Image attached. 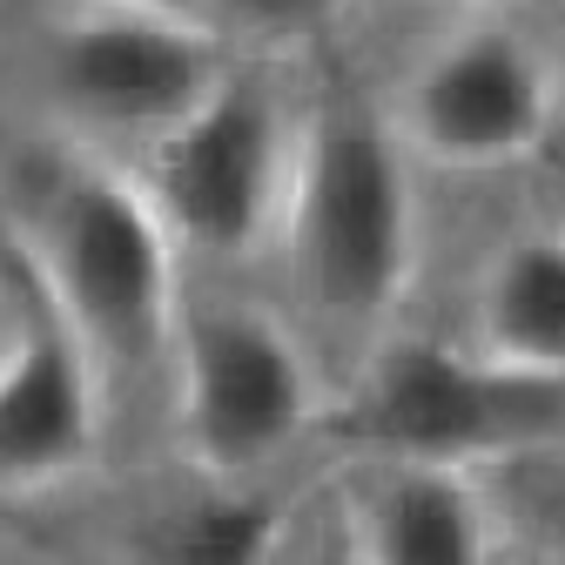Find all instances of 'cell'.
Instances as JSON below:
<instances>
[{
  "mask_svg": "<svg viewBox=\"0 0 565 565\" xmlns=\"http://www.w3.org/2000/svg\"><path fill=\"white\" fill-rule=\"evenodd\" d=\"M21 216L34 290L82 343L102 397L149 377L175 343V243L149 195L108 169L61 162L34 175Z\"/></svg>",
  "mask_w": 565,
  "mask_h": 565,
  "instance_id": "1",
  "label": "cell"
},
{
  "mask_svg": "<svg viewBox=\"0 0 565 565\" xmlns=\"http://www.w3.org/2000/svg\"><path fill=\"white\" fill-rule=\"evenodd\" d=\"M282 230L297 297L317 310V323L358 337L397 310L417 249V209L404 149L371 108L337 102L310 121L303 162L282 189Z\"/></svg>",
  "mask_w": 565,
  "mask_h": 565,
  "instance_id": "2",
  "label": "cell"
},
{
  "mask_svg": "<svg viewBox=\"0 0 565 565\" xmlns=\"http://www.w3.org/2000/svg\"><path fill=\"white\" fill-rule=\"evenodd\" d=\"M182 451L209 484L269 471L317 417L310 350L256 303H202L175 323Z\"/></svg>",
  "mask_w": 565,
  "mask_h": 565,
  "instance_id": "3",
  "label": "cell"
},
{
  "mask_svg": "<svg viewBox=\"0 0 565 565\" xmlns=\"http://www.w3.org/2000/svg\"><path fill=\"white\" fill-rule=\"evenodd\" d=\"M558 411H565V391L552 384H525L478 358H458L445 343L404 337L377 350L364 371L358 438L384 465L471 471L512 451H539Z\"/></svg>",
  "mask_w": 565,
  "mask_h": 565,
  "instance_id": "4",
  "label": "cell"
},
{
  "mask_svg": "<svg viewBox=\"0 0 565 565\" xmlns=\"http://www.w3.org/2000/svg\"><path fill=\"white\" fill-rule=\"evenodd\" d=\"M282 108L256 75H223L149 149V209L169 243L236 256L282 209Z\"/></svg>",
  "mask_w": 565,
  "mask_h": 565,
  "instance_id": "5",
  "label": "cell"
},
{
  "mask_svg": "<svg viewBox=\"0 0 565 565\" xmlns=\"http://www.w3.org/2000/svg\"><path fill=\"white\" fill-rule=\"evenodd\" d=\"M404 141L445 169H512L552 128V75L525 34L465 28L404 82Z\"/></svg>",
  "mask_w": 565,
  "mask_h": 565,
  "instance_id": "6",
  "label": "cell"
},
{
  "mask_svg": "<svg viewBox=\"0 0 565 565\" xmlns=\"http://www.w3.org/2000/svg\"><path fill=\"white\" fill-rule=\"evenodd\" d=\"M223 75V47L189 14L95 8L54 34V95L121 135H169Z\"/></svg>",
  "mask_w": 565,
  "mask_h": 565,
  "instance_id": "7",
  "label": "cell"
},
{
  "mask_svg": "<svg viewBox=\"0 0 565 565\" xmlns=\"http://www.w3.org/2000/svg\"><path fill=\"white\" fill-rule=\"evenodd\" d=\"M102 404L82 343L34 290L0 350V491L75 478L102 445Z\"/></svg>",
  "mask_w": 565,
  "mask_h": 565,
  "instance_id": "8",
  "label": "cell"
},
{
  "mask_svg": "<svg viewBox=\"0 0 565 565\" xmlns=\"http://www.w3.org/2000/svg\"><path fill=\"white\" fill-rule=\"evenodd\" d=\"M343 505L364 565H491V505L465 471L377 465Z\"/></svg>",
  "mask_w": 565,
  "mask_h": 565,
  "instance_id": "9",
  "label": "cell"
},
{
  "mask_svg": "<svg viewBox=\"0 0 565 565\" xmlns=\"http://www.w3.org/2000/svg\"><path fill=\"white\" fill-rule=\"evenodd\" d=\"M478 364L565 391V236L525 230L478 282Z\"/></svg>",
  "mask_w": 565,
  "mask_h": 565,
  "instance_id": "10",
  "label": "cell"
},
{
  "mask_svg": "<svg viewBox=\"0 0 565 565\" xmlns=\"http://www.w3.org/2000/svg\"><path fill=\"white\" fill-rule=\"evenodd\" d=\"M290 545L276 505L249 499L236 484H209L195 499L135 525V565H276Z\"/></svg>",
  "mask_w": 565,
  "mask_h": 565,
  "instance_id": "11",
  "label": "cell"
},
{
  "mask_svg": "<svg viewBox=\"0 0 565 565\" xmlns=\"http://www.w3.org/2000/svg\"><path fill=\"white\" fill-rule=\"evenodd\" d=\"M484 505H499L552 565H565V451H512L499 465H484Z\"/></svg>",
  "mask_w": 565,
  "mask_h": 565,
  "instance_id": "12",
  "label": "cell"
},
{
  "mask_svg": "<svg viewBox=\"0 0 565 565\" xmlns=\"http://www.w3.org/2000/svg\"><path fill=\"white\" fill-rule=\"evenodd\" d=\"M290 565H364L358 552V525H350V505L330 499L303 519V532H290Z\"/></svg>",
  "mask_w": 565,
  "mask_h": 565,
  "instance_id": "13",
  "label": "cell"
},
{
  "mask_svg": "<svg viewBox=\"0 0 565 565\" xmlns=\"http://www.w3.org/2000/svg\"><path fill=\"white\" fill-rule=\"evenodd\" d=\"M249 14H263V21H282V28H297V21H317L330 0H243Z\"/></svg>",
  "mask_w": 565,
  "mask_h": 565,
  "instance_id": "14",
  "label": "cell"
},
{
  "mask_svg": "<svg viewBox=\"0 0 565 565\" xmlns=\"http://www.w3.org/2000/svg\"><path fill=\"white\" fill-rule=\"evenodd\" d=\"M108 8H149V14H189L195 0H108Z\"/></svg>",
  "mask_w": 565,
  "mask_h": 565,
  "instance_id": "15",
  "label": "cell"
},
{
  "mask_svg": "<svg viewBox=\"0 0 565 565\" xmlns=\"http://www.w3.org/2000/svg\"><path fill=\"white\" fill-rule=\"evenodd\" d=\"M276 565H290V545H282V552H276Z\"/></svg>",
  "mask_w": 565,
  "mask_h": 565,
  "instance_id": "16",
  "label": "cell"
}]
</instances>
